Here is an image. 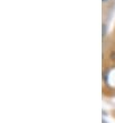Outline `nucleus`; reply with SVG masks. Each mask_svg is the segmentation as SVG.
Listing matches in <instances>:
<instances>
[{"label":"nucleus","instance_id":"1","mask_svg":"<svg viewBox=\"0 0 115 123\" xmlns=\"http://www.w3.org/2000/svg\"><path fill=\"white\" fill-rule=\"evenodd\" d=\"M110 0H102V2H103V4H106V3H108Z\"/></svg>","mask_w":115,"mask_h":123}]
</instances>
